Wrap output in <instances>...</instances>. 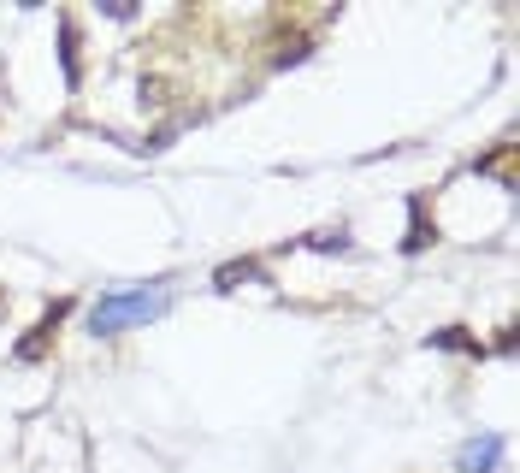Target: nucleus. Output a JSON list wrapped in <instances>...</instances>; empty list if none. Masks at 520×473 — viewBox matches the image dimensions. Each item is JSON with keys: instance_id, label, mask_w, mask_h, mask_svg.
<instances>
[{"instance_id": "nucleus-1", "label": "nucleus", "mask_w": 520, "mask_h": 473, "mask_svg": "<svg viewBox=\"0 0 520 473\" xmlns=\"http://www.w3.org/2000/svg\"><path fill=\"white\" fill-rule=\"evenodd\" d=\"M160 308H166L160 290H113V296H101V302L89 308V332H95V338H119L125 326L154 320Z\"/></svg>"}, {"instance_id": "nucleus-2", "label": "nucleus", "mask_w": 520, "mask_h": 473, "mask_svg": "<svg viewBox=\"0 0 520 473\" xmlns=\"http://www.w3.org/2000/svg\"><path fill=\"white\" fill-rule=\"evenodd\" d=\"M497 456H503V438H473V444H461V473H491L497 468Z\"/></svg>"}, {"instance_id": "nucleus-3", "label": "nucleus", "mask_w": 520, "mask_h": 473, "mask_svg": "<svg viewBox=\"0 0 520 473\" xmlns=\"http://www.w3.org/2000/svg\"><path fill=\"white\" fill-rule=\"evenodd\" d=\"M65 308H71V302H60V308H54V314H48V320H42V326L30 332V343H18V361H36V355H42V343L54 338V326H60V314H65Z\"/></svg>"}, {"instance_id": "nucleus-4", "label": "nucleus", "mask_w": 520, "mask_h": 473, "mask_svg": "<svg viewBox=\"0 0 520 473\" xmlns=\"http://www.w3.org/2000/svg\"><path fill=\"white\" fill-rule=\"evenodd\" d=\"M249 278H260L255 261H225V267L213 272V284H219V290H231V284H249Z\"/></svg>"}, {"instance_id": "nucleus-5", "label": "nucleus", "mask_w": 520, "mask_h": 473, "mask_svg": "<svg viewBox=\"0 0 520 473\" xmlns=\"http://www.w3.org/2000/svg\"><path fill=\"white\" fill-rule=\"evenodd\" d=\"M60 36H65V83L77 89V24L71 18H60Z\"/></svg>"}, {"instance_id": "nucleus-6", "label": "nucleus", "mask_w": 520, "mask_h": 473, "mask_svg": "<svg viewBox=\"0 0 520 473\" xmlns=\"http://www.w3.org/2000/svg\"><path fill=\"white\" fill-rule=\"evenodd\" d=\"M432 343H438V349H467V332H455V326H450V332H438Z\"/></svg>"}]
</instances>
